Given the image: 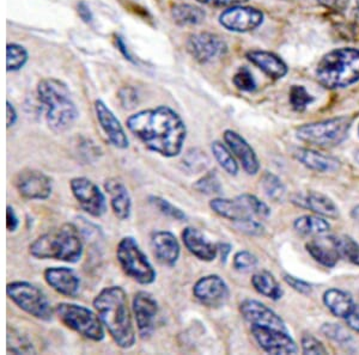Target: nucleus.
Returning a JSON list of instances; mask_svg holds the SVG:
<instances>
[{
    "label": "nucleus",
    "mask_w": 359,
    "mask_h": 355,
    "mask_svg": "<svg viewBox=\"0 0 359 355\" xmlns=\"http://www.w3.org/2000/svg\"><path fill=\"white\" fill-rule=\"evenodd\" d=\"M127 128L147 150L165 158L182 152L187 127L182 118L168 106L144 109L127 118Z\"/></svg>",
    "instance_id": "nucleus-1"
},
{
    "label": "nucleus",
    "mask_w": 359,
    "mask_h": 355,
    "mask_svg": "<svg viewBox=\"0 0 359 355\" xmlns=\"http://www.w3.org/2000/svg\"><path fill=\"white\" fill-rule=\"evenodd\" d=\"M103 326L111 339L123 349H130L135 344V324L127 293L120 286L104 287L93 302Z\"/></svg>",
    "instance_id": "nucleus-2"
},
{
    "label": "nucleus",
    "mask_w": 359,
    "mask_h": 355,
    "mask_svg": "<svg viewBox=\"0 0 359 355\" xmlns=\"http://www.w3.org/2000/svg\"><path fill=\"white\" fill-rule=\"evenodd\" d=\"M29 253L37 260L77 263L82 260L84 243L79 230L67 223L37 237L29 245Z\"/></svg>",
    "instance_id": "nucleus-3"
},
{
    "label": "nucleus",
    "mask_w": 359,
    "mask_h": 355,
    "mask_svg": "<svg viewBox=\"0 0 359 355\" xmlns=\"http://www.w3.org/2000/svg\"><path fill=\"white\" fill-rule=\"evenodd\" d=\"M37 96L46 108L49 128L62 133L74 126L79 118L77 106L65 83L57 78H45L37 85Z\"/></svg>",
    "instance_id": "nucleus-4"
},
{
    "label": "nucleus",
    "mask_w": 359,
    "mask_h": 355,
    "mask_svg": "<svg viewBox=\"0 0 359 355\" xmlns=\"http://www.w3.org/2000/svg\"><path fill=\"white\" fill-rule=\"evenodd\" d=\"M316 79L326 89H344L359 81V49L338 48L318 62Z\"/></svg>",
    "instance_id": "nucleus-5"
},
{
    "label": "nucleus",
    "mask_w": 359,
    "mask_h": 355,
    "mask_svg": "<svg viewBox=\"0 0 359 355\" xmlns=\"http://www.w3.org/2000/svg\"><path fill=\"white\" fill-rule=\"evenodd\" d=\"M353 118L338 116L318 123H306L298 127L296 135L303 143L318 147L338 146L346 139Z\"/></svg>",
    "instance_id": "nucleus-6"
},
{
    "label": "nucleus",
    "mask_w": 359,
    "mask_h": 355,
    "mask_svg": "<svg viewBox=\"0 0 359 355\" xmlns=\"http://www.w3.org/2000/svg\"><path fill=\"white\" fill-rule=\"evenodd\" d=\"M55 314L64 326L90 341L101 342L106 337L102 321L97 312L90 310L89 307L60 302L55 307Z\"/></svg>",
    "instance_id": "nucleus-7"
},
{
    "label": "nucleus",
    "mask_w": 359,
    "mask_h": 355,
    "mask_svg": "<svg viewBox=\"0 0 359 355\" xmlns=\"http://www.w3.org/2000/svg\"><path fill=\"white\" fill-rule=\"evenodd\" d=\"M116 258L123 273L133 281L140 285H151L156 281V270L133 237L126 236L120 239L116 246Z\"/></svg>",
    "instance_id": "nucleus-8"
},
{
    "label": "nucleus",
    "mask_w": 359,
    "mask_h": 355,
    "mask_svg": "<svg viewBox=\"0 0 359 355\" xmlns=\"http://www.w3.org/2000/svg\"><path fill=\"white\" fill-rule=\"evenodd\" d=\"M6 294L17 307L40 321H52L55 307H52L45 292L28 281H13L6 285Z\"/></svg>",
    "instance_id": "nucleus-9"
},
{
    "label": "nucleus",
    "mask_w": 359,
    "mask_h": 355,
    "mask_svg": "<svg viewBox=\"0 0 359 355\" xmlns=\"http://www.w3.org/2000/svg\"><path fill=\"white\" fill-rule=\"evenodd\" d=\"M74 199L84 212L94 218H101L107 212V199L94 181L88 177H74L69 181Z\"/></svg>",
    "instance_id": "nucleus-10"
},
{
    "label": "nucleus",
    "mask_w": 359,
    "mask_h": 355,
    "mask_svg": "<svg viewBox=\"0 0 359 355\" xmlns=\"http://www.w3.org/2000/svg\"><path fill=\"white\" fill-rule=\"evenodd\" d=\"M13 184L25 200L45 201L53 192L52 179L36 169H23L15 176Z\"/></svg>",
    "instance_id": "nucleus-11"
},
{
    "label": "nucleus",
    "mask_w": 359,
    "mask_h": 355,
    "mask_svg": "<svg viewBox=\"0 0 359 355\" xmlns=\"http://www.w3.org/2000/svg\"><path fill=\"white\" fill-rule=\"evenodd\" d=\"M250 333L262 351L269 354H296L298 351L297 344L289 331L252 324Z\"/></svg>",
    "instance_id": "nucleus-12"
},
{
    "label": "nucleus",
    "mask_w": 359,
    "mask_h": 355,
    "mask_svg": "<svg viewBox=\"0 0 359 355\" xmlns=\"http://www.w3.org/2000/svg\"><path fill=\"white\" fill-rule=\"evenodd\" d=\"M187 52L201 64L219 60L228 52V46L221 36L212 33H198L187 40Z\"/></svg>",
    "instance_id": "nucleus-13"
},
{
    "label": "nucleus",
    "mask_w": 359,
    "mask_h": 355,
    "mask_svg": "<svg viewBox=\"0 0 359 355\" xmlns=\"http://www.w3.org/2000/svg\"><path fill=\"white\" fill-rule=\"evenodd\" d=\"M193 295L205 307H221L228 302L230 290L228 284L219 275L210 274L194 284Z\"/></svg>",
    "instance_id": "nucleus-14"
},
{
    "label": "nucleus",
    "mask_w": 359,
    "mask_h": 355,
    "mask_svg": "<svg viewBox=\"0 0 359 355\" xmlns=\"http://www.w3.org/2000/svg\"><path fill=\"white\" fill-rule=\"evenodd\" d=\"M158 310V302L150 292L139 291L135 293L132 300V311L142 339H149L154 334Z\"/></svg>",
    "instance_id": "nucleus-15"
},
{
    "label": "nucleus",
    "mask_w": 359,
    "mask_h": 355,
    "mask_svg": "<svg viewBox=\"0 0 359 355\" xmlns=\"http://www.w3.org/2000/svg\"><path fill=\"white\" fill-rule=\"evenodd\" d=\"M264 22V13L255 8L233 6L221 13L219 23L229 32L248 33L259 28Z\"/></svg>",
    "instance_id": "nucleus-16"
},
{
    "label": "nucleus",
    "mask_w": 359,
    "mask_h": 355,
    "mask_svg": "<svg viewBox=\"0 0 359 355\" xmlns=\"http://www.w3.org/2000/svg\"><path fill=\"white\" fill-rule=\"evenodd\" d=\"M94 106L98 123L103 132L106 133L109 143L118 150L128 148L130 140L127 137L126 131L121 123L118 121V118L115 116L114 113L108 108L102 99H96Z\"/></svg>",
    "instance_id": "nucleus-17"
},
{
    "label": "nucleus",
    "mask_w": 359,
    "mask_h": 355,
    "mask_svg": "<svg viewBox=\"0 0 359 355\" xmlns=\"http://www.w3.org/2000/svg\"><path fill=\"white\" fill-rule=\"evenodd\" d=\"M240 312L242 317L252 326H264V327L276 328L280 330L289 331L286 324L279 314H276L271 307L264 302L255 299H245L240 304Z\"/></svg>",
    "instance_id": "nucleus-18"
},
{
    "label": "nucleus",
    "mask_w": 359,
    "mask_h": 355,
    "mask_svg": "<svg viewBox=\"0 0 359 355\" xmlns=\"http://www.w3.org/2000/svg\"><path fill=\"white\" fill-rule=\"evenodd\" d=\"M152 253L161 265L175 267L181 255V245L170 231H155L150 238Z\"/></svg>",
    "instance_id": "nucleus-19"
},
{
    "label": "nucleus",
    "mask_w": 359,
    "mask_h": 355,
    "mask_svg": "<svg viewBox=\"0 0 359 355\" xmlns=\"http://www.w3.org/2000/svg\"><path fill=\"white\" fill-rule=\"evenodd\" d=\"M226 146L231 150L237 160H240L243 170L248 175H257L260 170V162L253 147L248 141L233 130H226L223 134Z\"/></svg>",
    "instance_id": "nucleus-20"
},
{
    "label": "nucleus",
    "mask_w": 359,
    "mask_h": 355,
    "mask_svg": "<svg viewBox=\"0 0 359 355\" xmlns=\"http://www.w3.org/2000/svg\"><path fill=\"white\" fill-rule=\"evenodd\" d=\"M47 285L64 297L74 298L81 290V279L67 267H49L43 273Z\"/></svg>",
    "instance_id": "nucleus-21"
},
{
    "label": "nucleus",
    "mask_w": 359,
    "mask_h": 355,
    "mask_svg": "<svg viewBox=\"0 0 359 355\" xmlns=\"http://www.w3.org/2000/svg\"><path fill=\"white\" fill-rule=\"evenodd\" d=\"M104 189L109 195L111 211L118 221H128L132 214V197L126 186L118 179H108Z\"/></svg>",
    "instance_id": "nucleus-22"
},
{
    "label": "nucleus",
    "mask_w": 359,
    "mask_h": 355,
    "mask_svg": "<svg viewBox=\"0 0 359 355\" xmlns=\"http://www.w3.org/2000/svg\"><path fill=\"white\" fill-rule=\"evenodd\" d=\"M292 202L299 207L309 209L311 212L323 216V218L337 219L340 214L338 206L335 204L334 201L323 193L311 190V192H306V194H297L292 197Z\"/></svg>",
    "instance_id": "nucleus-23"
},
{
    "label": "nucleus",
    "mask_w": 359,
    "mask_h": 355,
    "mask_svg": "<svg viewBox=\"0 0 359 355\" xmlns=\"http://www.w3.org/2000/svg\"><path fill=\"white\" fill-rule=\"evenodd\" d=\"M182 241L186 249L201 261H213L216 260L217 255L219 253L218 245L208 241L204 233L192 226H188L184 230Z\"/></svg>",
    "instance_id": "nucleus-24"
},
{
    "label": "nucleus",
    "mask_w": 359,
    "mask_h": 355,
    "mask_svg": "<svg viewBox=\"0 0 359 355\" xmlns=\"http://www.w3.org/2000/svg\"><path fill=\"white\" fill-rule=\"evenodd\" d=\"M247 59L257 69L272 79H282L287 74V66L277 54L260 49H252L247 52Z\"/></svg>",
    "instance_id": "nucleus-25"
},
{
    "label": "nucleus",
    "mask_w": 359,
    "mask_h": 355,
    "mask_svg": "<svg viewBox=\"0 0 359 355\" xmlns=\"http://www.w3.org/2000/svg\"><path fill=\"white\" fill-rule=\"evenodd\" d=\"M210 209L216 213L217 216L224 218L226 221H233L235 224L245 223L253 219V213L250 212L245 204L238 199H225V197H215L210 201Z\"/></svg>",
    "instance_id": "nucleus-26"
},
{
    "label": "nucleus",
    "mask_w": 359,
    "mask_h": 355,
    "mask_svg": "<svg viewBox=\"0 0 359 355\" xmlns=\"http://www.w3.org/2000/svg\"><path fill=\"white\" fill-rule=\"evenodd\" d=\"M294 157L299 163L313 172H333L340 167V162L334 157L323 155L321 152L311 148H297L294 152Z\"/></svg>",
    "instance_id": "nucleus-27"
},
{
    "label": "nucleus",
    "mask_w": 359,
    "mask_h": 355,
    "mask_svg": "<svg viewBox=\"0 0 359 355\" xmlns=\"http://www.w3.org/2000/svg\"><path fill=\"white\" fill-rule=\"evenodd\" d=\"M323 304L327 309L339 319H346L355 307V300L351 294L339 288H330L323 293Z\"/></svg>",
    "instance_id": "nucleus-28"
},
{
    "label": "nucleus",
    "mask_w": 359,
    "mask_h": 355,
    "mask_svg": "<svg viewBox=\"0 0 359 355\" xmlns=\"http://www.w3.org/2000/svg\"><path fill=\"white\" fill-rule=\"evenodd\" d=\"M252 285L257 293L272 300H279L284 295L282 286L279 285L273 274L267 270L257 272L252 277Z\"/></svg>",
    "instance_id": "nucleus-29"
},
{
    "label": "nucleus",
    "mask_w": 359,
    "mask_h": 355,
    "mask_svg": "<svg viewBox=\"0 0 359 355\" xmlns=\"http://www.w3.org/2000/svg\"><path fill=\"white\" fill-rule=\"evenodd\" d=\"M172 17L176 25L192 27L203 23L206 17L204 10L191 4H177L172 6Z\"/></svg>",
    "instance_id": "nucleus-30"
},
{
    "label": "nucleus",
    "mask_w": 359,
    "mask_h": 355,
    "mask_svg": "<svg viewBox=\"0 0 359 355\" xmlns=\"http://www.w3.org/2000/svg\"><path fill=\"white\" fill-rule=\"evenodd\" d=\"M294 228L299 235L313 236L323 235L331 230L330 223L321 216H302L297 218L294 223Z\"/></svg>",
    "instance_id": "nucleus-31"
},
{
    "label": "nucleus",
    "mask_w": 359,
    "mask_h": 355,
    "mask_svg": "<svg viewBox=\"0 0 359 355\" xmlns=\"http://www.w3.org/2000/svg\"><path fill=\"white\" fill-rule=\"evenodd\" d=\"M328 239L338 251L340 258H346L347 261L351 262L352 265L359 267V244L352 237L346 235H335L330 237Z\"/></svg>",
    "instance_id": "nucleus-32"
},
{
    "label": "nucleus",
    "mask_w": 359,
    "mask_h": 355,
    "mask_svg": "<svg viewBox=\"0 0 359 355\" xmlns=\"http://www.w3.org/2000/svg\"><path fill=\"white\" fill-rule=\"evenodd\" d=\"M306 248L311 258L326 268L335 267L340 258V255L333 245H332L331 249L318 242H309V243H306Z\"/></svg>",
    "instance_id": "nucleus-33"
},
{
    "label": "nucleus",
    "mask_w": 359,
    "mask_h": 355,
    "mask_svg": "<svg viewBox=\"0 0 359 355\" xmlns=\"http://www.w3.org/2000/svg\"><path fill=\"white\" fill-rule=\"evenodd\" d=\"M213 157L217 160V163L219 164L225 172H228L229 175L236 176L238 174V164L236 160L233 158V152L226 146V144L221 143V141H213L211 145Z\"/></svg>",
    "instance_id": "nucleus-34"
},
{
    "label": "nucleus",
    "mask_w": 359,
    "mask_h": 355,
    "mask_svg": "<svg viewBox=\"0 0 359 355\" xmlns=\"http://www.w3.org/2000/svg\"><path fill=\"white\" fill-rule=\"evenodd\" d=\"M262 188L266 196L276 202L285 199L286 188L283 181L273 172H265L262 177Z\"/></svg>",
    "instance_id": "nucleus-35"
},
{
    "label": "nucleus",
    "mask_w": 359,
    "mask_h": 355,
    "mask_svg": "<svg viewBox=\"0 0 359 355\" xmlns=\"http://www.w3.org/2000/svg\"><path fill=\"white\" fill-rule=\"evenodd\" d=\"M29 54L23 46L8 43L6 46V70L8 72L20 71L28 62Z\"/></svg>",
    "instance_id": "nucleus-36"
},
{
    "label": "nucleus",
    "mask_w": 359,
    "mask_h": 355,
    "mask_svg": "<svg viewBox=\"0 0 359 355\" xmlns=\"http://www.w3.org/2000/svg\"><path fill=\"white\" fill-rule=\"evenodd\" d=\"M149 202L158 209L159 213H162L163 216H169L174 221H187V216L182 209H179L177 206L172 204L170 201L164 199L162 196L152 195L149 197Z\"/></svg>",
    "instance_id": "nucleus-37"
},
{
    "label": "nucleus",
    "mask_w": 359,
    "mask_h": 355,
    "mask_svg": "<svg viewBox=\"0 0 359 355\" xmlns=\"http://www.w3.org/2000/svg\"><path fill=\"white\" fill-rule=\"evenodd\" d=\"M193 187L196 190L201 194H205V195H217V194H221L223 190L221 180L215 170L206 172L201 179L193 184Z\"/></svg>",
    "instance_id": "nucleus-38"
},
{
    "label": "nucleus",
    "mask_w": 359,
    "mask_h": 355,
    "mask_svg": "<svg viewBox=\"0 0 359 355\" xmlns=\"http://www.w3.org/2000/svg\"><path fill=\"white\" fill-rule=\"evenodd\" d=\"M289 101L296 111H304L308 106L314 102V96H311L306 88L302 85H292L289 94Z\"/></svg>",
    "instance_id": "nucleus-39"
},
{
    "label": "nucleus",
    "mask_w": 359,
    "mask_h": 355,
    "mask_svg": "<svg viewBox=\"0 0 359 355\" xmlns=\"http://www.w3.org/2000/svg\"><path fill=\"white\" fill-rule=\"evenodd\" d=\"M257 265H259V260L257 256L248 250H241L233 255V265L237 272L248 273L255 270Z\"/></svg>",
    "instance_id": "nucleus-40"
},
{
    "label": "nucleus",
    "mask_w": 359,
    "mask_h": 355,
    "mask_svg": "<svg viewBox=\"0 0 359 355\" xmlns=\"http://www.w3.org/2000/svg\"><path fill=\"white\" fill-rule=\"evenodd\" d=\"M237 199L241 201L250 212L253 213V216H259V218H267L271 214V209L267 204L255 195L242 194V195L237 196Z\"/></svg>",
    "instance_id": "nucleus-41"
},
{
    "label": "nucleus",
    "mask_w": 359,
    "mask_h": 355,
    "mask_svg": "<svg viewBox=\"0 0 359 355\" xmlns=\"http://www.w3.org/2000/svg\"><path fill=\"white\" fill-rule=\"evenodd\" d=\"M233 83L238 90L245 91V92H252L257 89V82L254 79L253 74L247 67L238 69L233 76Z\"/></svg>",
    "instance_id": "nucleus-42"
},
{
    "label": "nucleus",
    "mask_w": 359,
    "mask_h": 355,
    "mask_svg": "<svg viewBox=\"0 0 359 355\" xmlns=\"http://www.w3.org/2000/svg\"><path fill=\"white\" fill-rule=\"evenodd\" d=\"M321 331L326 335L328 339L333 340L335 342L341 343V344L348 343L352 340L351 335L347 333L345 328L339 324H334V323L323 324Z\"/></svg>",
    "instance_id": "nucleus-43"
},
{
    "label": "nucleus",
    "mask_w": 359,
    "mask_h": 355,
    "mask_svg": "<svg viewBox=\"0 0 359 355\" xmlns=\"http://www.w3.org/2000/svg\"><path fill=\"white\" fill-rule=\"evenodd\" d=\"M301 344L304 354H327V348L313 335H303Z\"/></svg>",
    "instance_id": "nucleus-44"
},
{
    "label": "nucleus",
    "mask_w": 359,
    "mask_h": 355,
    "mask_svg": "<svg viewBox=\"0 0 359 355\" xmlns=\"http://www.w3.org/2000/svg\"><path fill=\"white\" fill-rule=\"evenodd\" d=\"M284 280L286 284L292 287L294 291H297L298 293L311 294L313 292V286L309 282L304 281L302 279L296 278L290 274L284 275Z\"/></svg>",
    "instance_id": "nucleus-45"
},
{
    "label": "nucleus",
    "mask_w": 359,
    "mask_h": 355,
    "mask_svg": "<svg viewBox=\"0 0 359 355\" xmlns=\"http://www.w3.org/2000/svg\"><path fill=\"white\" fill-rule=\"evenodd\" d=\"M118 98H120V102L123 104V108H126V109L135 108V104L138 103V94L133 88H130V86H126L120 90Z\"/></svg>",
    "instance_id": "nucleus-46"
},
{
    "label": "nucleus",
    "mask_w": 359,
    "mask_h": 355,
    "mask_svg": "<svg viewBox=\"0 0 359 355\" xmlns=\"http://www.w3.org/2000/svg\"><path fill=\"white\" fill-rule=\"evenodd\" d=\"M318 3L334 13H343L348 6V0H318Z\"/></svg>",
    "instance_id": "nucleus-47"
},
{
    "label": "nucleus",
    "mask_w": 359,
    "mask_h": 355,
    "mask_svg": "<svg viewBox=\"0 0 359 355\" xmlns=\"http://www.w3.org/2000/svg\"><path fill=\"white\" fill-rule=\"evenodd\" d=\"M20 228V218L11 204L6 206V229L8 232H15Z\"/></svg>",
    "instance_id": "nucleus-48"
},
{
    "label": "nucleus",
    "mask_w": 359,
    "mask_h": 355,
    "mask_svg": "<svg viewBox=\"0 0 359 355\" xmlns=\"http://www.w3.org/2000/svg\"><path fill=\"white\" fill-rule=\"evenodd\" d=\"M199 3L208 6H215V8H233L237 5L247 3L248 0H198Z\"/></svg>",
    "instance_id": "nucleus-49"
},
{
    "label": "nucleus",
    "mask_w": 359,
    "mask_h": 355,
    "mask_svg": "<svg viewBox=\"0 0 359 355\" xmlns=\"http://www.w3.org/2000/svg\"><path fill=\"white\" fill-rule=\"evenodd\" d=\"M347 327L351 328L352 330L359 334V304H355L351 312L347 314L346 319Z\"/></svg>",
    "instance_id": "nucleus-50"
},
{
    "label": "nucleus",
    "mask_w": 359,
    "mask_h": 355,
    "mask_svg": "<svg viewBox=\"0 0 359 355\" xmlns=\"http://www.w3.org/2000/svg\"><path fill=\"white\" fill-rule=\"evenodd\" d=\"M78 16L82 18L83 22L86 23H91L93 21V13L90 10L89 5L86 1H79L77 5Z\"/></svg>",
    "instance_id": "nucleus-51"
},
{
    "label": "nucleus",
    "mask_w": 359,
    "mask_h": 355,
    "mask_svg": "<svg viewBox=\"0 0 359 355\" xmlns=\"http://www.w3.org/2000/svg\"><path fill=\"white\" fill-rule=\"evenodd\" d=\"M17 120H18V114H17L16 108L10 101H6V127L11 128L15 126Z\"/></svg>",
    "instance_id": "nucleus-52"
},
{
    "label": "nucleus",
    "mask_w": 359,
    "mask_h": 355,
    "mask_svg": "<svg viewBox=\"0 0 359 355\" xmlns=\"http://www.w3.org/2000/svg\"><path fill=\"white\" fill-rule=\"evenodd\" d=\"M115 42H116V46H118V49L123 53V57H126L127 60H130V62H133V57H132L131 54L128 52V48H127L126 43L123 42V39L120 36H116L115 39Z\"/></svg>",
    "instance_id": "nucleus-53"
},
{
    "label": "nucleus",
    "mask_w": 359,
    "mask_h": 355,
    "mask_svg": "<svg viewBox=\"0 0 359 355\" xmlns=\"http://www.w3.org/2000/svg\"><path fill=\"white\" fill-rule=\"evenodd\" d=\"M217 245H218V251L221 253L222 262H226L228 255L231 251V245L228 244V243H221V244Z\"/></svg>",
    "instance_id": "nucleus-54"
},
{
    "label": "nucleus",
    "mask_w": 359,
    "mask_h": 355,
    "mask_svg": "<svg viewBox=\"0 0 359 355\" xmlns=\"http://www.w3.org/2000/svg\"><path fill=\"white\" fill-rule=\"evenodd\" d=\"M351 216L353 219L359 221V206H357V207L352 209Z\"/></svg>",
    "instance_id": "nucleus-55"
},
{
    "label": "nucleus",
    "mask_w": 359,
    "mask_h": 355,
    "mask_svg": "<svg viewBox=\"0 0 359 355\" xmlns=\"http://www.w3.org/2000/svg\"><path fill=\"white\" fill-rule=\"evenodd\" d=\"M355 160L359 164V151L355 152Z\"/></svg>",
    "instance_id": "nucleus-56"
},
{
    "label": "nucleus",
    "mask_w": 359,
    "mask_h": 355,
    "mask_svg": "<svg viewBox=\"0 0 359 355\" xmlns=\"http://www.w3.org/2000/svg\"><path fill=\"white\" fill-rule=\"evenodd\" d=\"M357 13H358V17H359V0H358V1H357Z\"/></svg>",
    "instance_id": "nucleus-57"
},
{
    "label": "nucleus",
    "mask_w": 359,
    "mask_h": 355,
    "mask_svg": "<svg viewBox=\"0 0 359 355\" xmlns=\"http://www.w3.org/2000/svg\"><path fill=\"white\" fill-rule=\"evenodd\" d=\"M358 133H359V128H358Z\"/></svg>",
    "instance_id": "nucleus-58"
}]
</instances>
